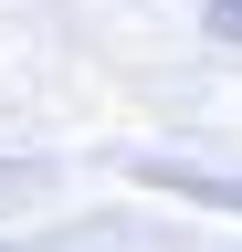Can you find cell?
<instances>
[{
	"label": "cell",
	"instance_id": "6da1fadb",
	"mask_svg": "<svg viewBox=\"0 0 242 252\" xmlns=\"http://www.w3.org/2000/svg\"><path fill=\"white\" fill-rule=\"evenodd\" d=\"M210 32H232V42H242V0H210Z\"/></svg>",
	"mask_w": 242,
	"mask_h": 252
}]
</instances>
